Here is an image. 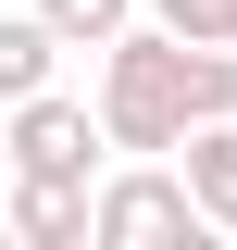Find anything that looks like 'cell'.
Listing matches in <instances>:
<instances>
[{"mask_svg": "<svg viewBox=\"0 0 237 250\" xmlns=\"http://www.w3.org/2000/svg\"><path fill=\"white\" fill-rule=\"evenodd\" d=\"M225 100H237V62H225V50H187V38H125V50H113V113H100V125L150 150V138H175V125H212Z\"/></svg>", "mask_w": 237, "mask_h": 250, "instance_id": "obj_1", "label": "cell"}, {"mask_svg": "<svg viewBox=\"0 0 237 250\" xmlns=\"http://www.w3.org/2000/svg\"><path fill=\"white\" fill-rule=\"evenodd\" d=\"M13 150H25V175H88V113L25 88V125H13Z\"/></svg>", "mask_w": 237, "mask_h": 250, "instance_id": "obj_2", "label": "cell"}, {"mask_svg": "<svg viewBox=\"0 0 237 250\" xmlns=\"http://www.w3.org/2000/svg\"><path fill=\"white\" fill-rule=\"evenodd\" d=\"M88 225H100V238H175V225H187V200H175L162 175H138V188H113Z\"/></svg>", "mask_w": 237, "mask_h": 250, "instance_id": "obj_3", "label": "cell"}, {"mask_svg": "<svg viewBox=\"0 0 237 250\" xmlns=\"http://www.w3.org/2000/svg\"><path fill=\"white\" fill-rule=\"evenodd\" d=\"M50 75V25H0V100H25Z\"/></svg>", "mask_w": 237, "mask_h": 250, "instance_id": "obj_4", "label": "cell"}, {"mask_svg": "<svg viewBox=\"0 0 237 250\" xmlns=\"http://www.w3.org/2000/svg\"><path fill=\"white\" fill-rule=\"evenodd\" d=\"M187 175H200V213H237V138H200Z\"/></svg>", "mask_w": 237, "mask_h": 250, "instance_id": "obj_5", "label": "cell"}, {"mask_svg": "<svg viewBox=\"0 0 237 250\" xmlns=\"http://www.w3.org/2000/svg\"><path fill=\"white\" fill-rule=\"evenodd\" d=\"M50 25H62V38H113V25H125V0H50Z\"/></svg>", "mask_w": 237, "mask_h": 250, "instance_id": "obj_6", "label": "cell"}, {"mask_svg": "<svg viewBox=\"0 0 237 250\" xmlns=\"http://www.w3.org/2000/svg\"><path fill=\"white\" fill-rule=\"evenodd\" d=\"M162 13H175V38H212V25H225V0H162Z\"/></svg>", "mask_w": 237, "mask_h": 250, "instance_id": "obj_7", "label": "cell"}]
</instances>
